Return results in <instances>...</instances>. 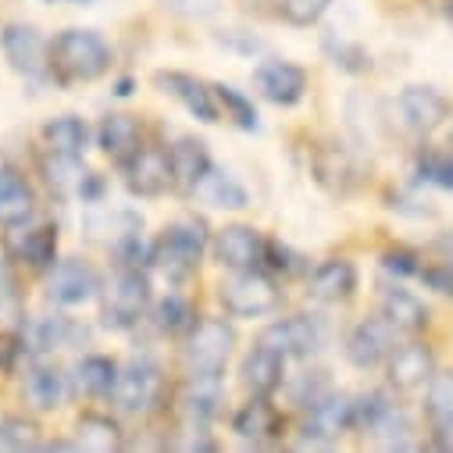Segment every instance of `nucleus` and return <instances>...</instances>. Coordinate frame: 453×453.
<instances>
[{"label":"nucleus","mask_w":453,"mask_h":453,"mask_svg":"<svg viewBox=\"0 0 453 453\" xmlns=\"http://www.w3.org/2000/svg\"><path fill=\"white\" fill-rule=\"evenodd\" d=\"M43 4H86V0H43Z\"/></svg>","instance_id":"nucleus-49"},{"label":"nucleus","mask_w":453,"mask_h":453,"mask_svg":"<svg viewBox=\"0 0 453 453\" xmlns=\"http://www.w3.org/2000/svg\"><path fill=\"white\" fill-rule=\"evenodd\" d=\"M43 172H47V182L61 193V196H68V193H75L79 196V189H82V182H86V168H82V157H68V154H54L50 150V157L43 161Z\"/></svg>","instance_id":"nucleus-36"},{"label":"nucleus","mask_w":453,"mask_h":453,"mask_svg":"<svg viewBox=\"0 0 453 453\" xmlns=\"http://www.w3.org/2000/svg\"><path fill=\"white\" fill-rule=\"evenodd\" d=\"M33 186L15 172V168H0V225H22L33 214Z\"/></svg>","instance_id":"nucleus-27"},{"label":"nucleus","mask_w":453,"mask_h":453,"mask_svg":"<svg viewBox=\"0 0 453 453\" xmlns=\"http://www.w3.org/2000/svg\"><path fill=\"white\" fill-rule=\"evenodd\" d=\"M119 365L111 357H100V354H89L75 365V389L86 393V396H111L115 393V382H119Z\"/></svg>","instance_id":"nucleus-31"},{"label":"nucleus","mask_w":453,"mask_h":453,"mask_svg":"<svg viewBox=\"0 0 453 453\" xmlns=\"http://www.w3.org/2000/svg\"><path fill=\"white\" fill-rule=\"evenodd\" d=\"M311 172L328 193H350L365 179L361 157L343 143H321L314 150V157H311Z\"/></svg>","instance_id":"nucleus-10"},{"label":"nucleus","mask_w":453,"mask_h":453,"mask_svg":"<svg viewBox=\"0 0 453 453\" xmlns=\"http://www.w3.org/2000/svg\"><path fill=\"white\" fill-rule=\"evenodd\" d=\"M96 143L115 165H126L133 154L143 150V126L136 122V115L115 111V115H104V122L96 129Z\"/></svg>","instance_id":"nucleus-21"},{"label":"nucleus","mask_w":453,"mask_h":453,"mask_svg":"<svg viewBox=\"0 0 453 453\" xmlns=\"http://www.w3.org/2000/svg\"><path fill=\"white\" fill-rule=\"evenodd\" d=\"M279 4H282L286 22H293V26H314L328 12L332 0H279Z\"/></svg>","instance_id":"nucleus-42"},{"label":"nucleus","mask_w":453,"mask_h":453,"mask_svg":"<svg viewBox=\"0 0 453 453\" xmlns=\"http://www.w3.org/2000/svg\"><path fill=\"white\" fill-rule=\"evenodd\" d=\"M154 82H157L161 93H168L172 100H179L193 119H200V122H207V126H214V122L221 119L214 86L200 82L196 75H189V72H157Z\"/></svg>","instance_id":"nucleus-12"},{"label":"nucleus","mask_w":453,"mask_h":453,"mask_svg":"<svg viewBox=\"0 0 453 453\" xmlns=\"http://www.w3.org/2000/svg\"><path fill=\"white\" fill-rule=\"evenodd\" d=\"M12 236H8V254L15 261H26L29 268H54L58 261V229L47 221L40 225H12Z\"/></svg>","instance_id":"nucleus-18"},{"label":"nucleus","mask_w":453,"mask_h":453,"mask_svg":"<svg viewBox=\"0 0 453 453\" xmlns=\"http://www.w3.org/2000/svg\"><path fill=\"white\" fill-rule=\"evenodd\" d=\"M265 265H268L272 272H282V275H300V272L307 268L300 254H293L289 247H279V243H268V247H265Z\"/></svg>","instance_id":"nucleus-45"},{"label":"nucleus","mask_w":453,"mask_h":453,"mask_svg":"<svg viewBox=\"0 0 453 453\" xmlns=\"http://www.w3.org/2000/svg\"><path fill=\"white\" fill-rule=\"evenodd\" d=\"M435 250H439V265H449V268H453V229L439 236Z\"/></svg>","instance_id":"nucleus-48"},{"label":"nucleus","mask_w":453,"mask_h":453,"mask_svg":"<svg viewBox=\"0 0 453 453\" xmlns=\"http://www.w3.org/2000/svg\"><path fill=\"white\" fill-rule=\"evenodd\" d=\"M357 425V400L347 393H328L325 400H318L311 407V421H307V435L311 442H332L343 432H350Z\"/></svg>","instance_id":"nucleus-17"},{"label":"nucleus","mask_w":453,"mask_h":453,"mask_svg":"<svg viewBox=\"0 0 453 453\" xmlns=\"http://www.w3.org/2000/svg\"><path fill=\"white\" fill-rule=\"evenodd\" d=\"M372 435H375V442L379 446H386V449H414L418 446V435H414V425H411V418L393 403L372 428H368Z\"/></svg>","instance_id":"nucleus-34"},{"label":"nucleus","mask_w":453,"mask_h":453,"mask_svg":"<svg viewBox=\"0 0 453 453\" xmlns=\"http://www.w3.org/2000/svg\"><path fill=\"white\" fill-rule=\"evenodd\" d=\"M449 147H453V140H449Z\"/></svg>","instance_id":"nucleus-50"},{"label":"nucleus","mask_w":453,"mask_h":453,"mask_svg":"<svg viewBox=\"0 0 453 453\" xmlns=\"http://www.w3.org/2000/svg\"><path fill=\"white\" fill-rule=\"evenodd\" d=\"M72 386H68V375L50 368V365H36L29 375H26V400L36 407V411H54L68 400Z\"/></svg>","instance_id":"nucleus-28"},{"label":"nucleus","mask_w":453,"mask_h":453,"mask_svg":"<svg viewBox=\"0 0 453 453\" xmlns=\"http://www.w3.org/2000/svg\"><path fill=\"white\" fill-rule=\"evenodd\" d=\"M218 43H221L225 50L243 54V58H254V54H265V50H268L265 40H257L254 33H243V29H225V33H218Z\"/></svg>","instance_id":"nucleus-44"},{"label":"nucleus","mask_w":453,"mask_h":453,"mask_svg":"<svg viewBox=\"0 0 453 453\" xmlns=\"http://www.w3.org/2000/svg\"><path fill=\"white\" fill-rule=\"evenodd\" d=\"M240 379H243V386H247L250 396H272V393L286 382V357L257 343V347L243 357Z\"/></svg>","instance_id":"nucleus-23"},{"label":"nucleus","mask_w":453,"mask_h":453,"mask_svg":"<svg viewBox=\"0 0 453 453\" xmlns=\"http://www.w3.org/2000/svg\"><path fill=\"white\" fill-rule=\"evenodd\" d=\"M157 4H165L168 12H175L182 19H193V22H207L221 12V0H157Z\"/></svg>","instance_id":"nucleus-43"},{"label":"nucleus","mask_w":453,"mask_h":453,"mask_svg":"<svg viewBox=\"0 0 453 453\" xmlns=\"http://www.w3.org/2000/svg\"><path fill=\"white\" fill-rule=\"evenodd\" d=\"M29 347L33 350H40V354H50V350H65V347H72L79 335H86L79 325H72L68 318H61V314H47V318H36L33 325H29Z\"/></svg>","instance_id":"nucleus-30"},{"label":"nucleus","mask_w":453,"mask_h":453,"mask_svg":"<svg viewBox=\"0 0 453 453\" xmlns=\"http://www.w3.org/2000/svg\"><path fill=\"white\" fill-rule=\"evenodd\" d=\"M382 268H386V272H393V275H400V279H403V275H418V272H421L418 254H414V250H403V247H400V250H389V254L382 257Z\"/></svg>","instance_id":"nucleus-46"},{"label":"nucleus","mask_w":453,"mask_h":453,"mask_svg":"<svg viewBox=\"0 0 453 453\" xmlns=\"http://www.w3.org/2000/svg\"><path fill=\"white\" fill-rule=\"evenodd\" d=\"M203 247H207V229H203V221L193 218V214H186V218L172 221L168 229H165V236L154 243V250H150V265H157L172 282H179V279H186V275L196 268Z\"/></svg>","instance_id":"nucleus-2"},{"label":"nucleus","mask_w":453,"mask_h":453,"mask_svg":"<svg viewBox=\"0 0 453 453\" xmlns=\"http://www.w3.org/2000/svg\"><path fill=\"white\" fill-rule=\"evenodd\" d=\"M218 403H221L218 379H193V375H189V386H186V393H182V407H186L189 421L207 425V421L218 414Z\"/></svg>","instance_id":"nucleus-35"},{"label":"nucleus","mask_w":453,"mask_h":453,"mask_svg":"<svg viewBox=\"0 0 453 453\" xmlns=\"http://www.w3.org/2000/svg\"><path fill=\"white\" fill-rule=\"evenodd\" d=\"M168 157H172V179L182 193H193V186L200 182V175L211 168V154L203 147V140L196 136H182L168 147Z\"/></svg>","instance_id":"nucleus-26"},{"label":"nucleus","mask_w":453,"mask_h":453,"mask_svg":"<svg viewBox=\"0 0 453 453\" xmlns=\"http://www.w3.org/2000/svg\"><path fill=\"white\" fill-rule=\"evenodd\" d=\"M307 293L318 303H347L357 293V268L343 257L321 261L307 279Z\"/></svg>","instance_id":"nucleus-22"},{"label":"nucleus","mask_w":453,"mask_h":453,"mask_svg":"<svg viewBox=\"0 0 453 453\" xmlns=\"http://www.w3.org/2000/svg\"><path fill=\"white\" fill-rule=\"evenodd\" d=\"M254 86H257V93L265 100H272L279 107H293L307 93V72L300 65H293V61L272 58V61H261L254 68Z\"/></svg>","instance_id":"nucleus-15"},{"label":"nucleus","mask_w":453,"mask_h":453,"mask_svg":"<svg viewBox=\"0 0 453 453\" xmlns=\"http://www.w3.org/2000/svg\"><path fill=\"white\" fill-rule=\"evenodd\" d=\"M154 325H157L165 335H186V332L196 325L193 303L182 300V296H165V300L154 307Z\"/></svg>","instance_id":"nucleus-37"},{"label":"nucleus","mask_w":453,"mask_h":453,"mask_svg":"<svg viewBox=\"0 0 453 453\" xmlns=\"http://www.w3.org/2000/svg\"><path fill=\"white\" fill-rule=\"evenodd\" d=\"M403 126L414 133H435L449 115H453V100L439 93L435 86H407L396 100Z\"/></svg>","instance_id":"nucleus-14"},{"label":"nucleus","mask_w":453,"mask_h":453,"mask_svg":"<svg viewBox=\"0 0 453 453\" xmlns=\"http://www.w3.org/2000/svg\"><path fill=\"white\" fill-rule=\"evenodd\" d=\"M96 293H100V275L79 257L58 261L50 279H47V296L58 307H79V303L93 300Z\"/></svg>","instance_id":"nucleus-13"},{"label":"nucleus","mask_w":453,"mask_h":453,"mask_svg":"<svg viewBox=\"0 0 453 453\" xmlns=\"http://www.w3.org/2000/svg\"><path fill=\"white\" fill-rule=\"evenodd\" d=\"M75 446L96 449V453L119 449L122 446V428L111 421L107 414H82L79 425H75Z\"/></svg>","instance_id":"nucleus-33"},{"label":"nucleus","mask_w":453,"mask_h":453,"mask_svg":"<svg viewBox=\"0 0 453 453\" xmlns=\"http://www.w3.org/2000/svg\"><path fill=\"white\" fill-rule=\"evenodd\" d=\"M382 314H386L400 332H411V335L428 325V307H425L414 293H407V289H400V286H389V289L382 293Z\"/></svg>","instance_id":"nucleus-29"},{"label":"nucleus","mask_w":453,"mask_h":453,"mask_svg":"<svg viewBox=\"0 0 453 453\" xmlns=\"http://www.w3.org/2000/svg\"><path fill=\"white\" fill-rule=\"evenodd\" d=\"M126 186L133 196H143V200H154V196H165L175 179H172V157L168 150H157V147H143L140 154H133L126 165Z\"/></svg>","instance_id":"nucleus-11"},{"label":"nucleus","mask_w":453,"mask_h":453,"mask_svg":"<svg viewBox=\"0 0 453 453\" xmlns=\"http://www.w3.org/2000/svg\"><path fill=\"white\" fill-rule=\"evenodd\" d=\"M236 347V328L221 318H203L189 328L186 368L193 379H221Z\"/></svg>","instance_id":"nucleus-3"},{"label":"nucleus","mask_w":453,"mask_h":453,"mask_svg":"<svg viewBox=\"0 0 453 453\" xmlns=\"http://www.w3.org/2000/svg\"><path fill=\"white\" fill-rule=\"evenodd\" d=\"M43 143L47 150L54 154H68V157H82V150L89 147V126L75 115H61V119H50L43 126Z\"/></svg>","instance_id":"nucleus-32"},{"label":"nucleus","mask_w":453,"mask_h":453,"mask_svg":"<svg viewBox=\"0 0 453 453\" xmlns=\"http://www.w3.org/2000/svg\"><path fill=\"white\" fill-rule=\"evenodd\" d=\"M100 293H104L100 318H104L107 328H119V332L122 328H133L143 318L147 303H150V282H147V275L140 268H129V265H122L115 275H111L107 289H100Z\"/></svg>","instance_id":"nucleus-4"},{"label":"nucleus","mask_w":453,"mask_h":453,"mask_svg":"<svg viewBox=\"0 0 453 453\" xmlns=\"http://www.w3.org/2000/svg\"><path fill=\"white\" fill-rule=\"evenodd\" d=\"M193 196L203 200L207 207H218V211H243L250 203V193L229 172H221L214 165L200 175V182L193 186Z\"/></svg>","instance_id":"nucleus-24"},{"label":"nucleus","mask_w":453,"mask_h":453,"mask_svg":"<svg viewBox=\"0 0 453 453\" xmlns=\"http://www.w3.org/2000/svg\"><path fill=\"white\" fill-rule=\"evenodd\" d=\"M15 311H19V286L4 268H0V318H12Z\"/></svg>","instance_id":"nucleus-47"},{"label":"nucleus","mask_w":453,"mask_h":453,"mask_svg":"<svg viewBox=\"0 0 453 453\" xmlns=\"http://www.w3.org/2000/svg\"><path fill=\"white\" fill-rule=\"evenodd\" d=\"M214 96H218V104L225 107V119H233L240 129H257L261 122H257V107H254V100L250 96H243L236 86H214Z\"/></svg>","instance_id":"nucleus-38"},{"label":"nucleus","mask_w":453,"mask_h":453,"mask_svg":"<svg viewBox=\"0 0 453 453\" xmlns=\"http://www.w3.org/2000/svg\"><path fill=\"white\" fill-rule=\"evenodd\" d=\"M221 307L233 318H265L275 314L282 303L279 286L265 275V272H233V279L221 282Z\"/></svg>","instance_id":"nucleus-5"},{"label":"nucleus","mask_w":453,"mask_h":453,"mask_svg":"<svg viewBox=\"0 0 453 453\" xmlns=\"http://www.w3.org/2000/svg\"><path fill=\"white\" fill-rule=\"evenodd\" d=\"M279 425H282V418H279V411L268 403V396H250V403H243V407L236 411V418H233V432H236L240 439L254 442V446L275 439V435H279Z\"/></svg>","instance_id":"nucleus-25"},{"label":"nucleus","mask_w":453,"mask_h":453,"mask_svg":"<svg viewBox=\"0 0 453 453\" xmlns=\"http://www.w3.org/2000/svg\"><path fill=\"white\" fill-rule=\"evenodd\" d=\"M0 446H8V449H36L40 446L36 421H29L22 414L4 418V421H0Z\"/></svg>","instance_id":"nucleus-40"},{"label":"nucleus","mask_w":453,"mask_h":453,"mask_svg":"<svg viewBox=\"0 0 453 453\" xmlns=\"http://www.w3.org/2000/svg\"><path fill=\"white\" fill-rule=\"evenodd\" d=\"M265 240L254 225H229V229L218 233V243H214V254H218V265L229 268V272H254L265 265Z\"/></svg>","instance_id":"nucleus-16"},{"label":"nucleus","mask_w":453,"mask_h":453,"mask_svg":"<svg viewBox=\"0 0 453 453\" xmlns=\"http://www.w3.org/2000/svg\"><path fill=\"white\" fill-rule=\"evenodd\" d=\"M321 339H325V332H321V325L314 318L293 314V318L272 321L261 332L257 343L268 347V350H275V354H282V357H311L321 347Z\"/></svg>","instance_id":"nucleus-9"},{"label":"nucleus","mask_w":453,"mask_h":453,"mask_svg":"<svg viewBox=\"0 0 453 453\" xmlns=\"http://www.w3.org/2000/svg\"><path fill=\"white\" fill-rule=\"evenodd\" d=\"M425 418L435 446L453 449V372H435L425 386Z\"/></svg>","instance_id":"nucleus-20"},{"label":"nucleus","mask_w":453,"mask_h":453,"mask_svg":"<svg viewBox=\"0 0 453 453\" xmlns=\"http://www.w3.org/2000/svg\"><path fill=\"white\" fill-rule=\"evenodd\" d=\"M0 50H4L8 65L26 79L50 75V43L40 36V29L26 22H8L0 29Z\"/></svg>","instance_id":"nucleus-7"},{"label":"nucleus","mask_w":453,"mask_h":453,"mask_svg":"<svg viewBox=\"0 0 453 453\" xmlns=\"http://www.w3.org/2000/svg\"><path fill=\"white\" fill-rule=\"evenodd\" d=\"M386 365H389V386L400 389V393L421 389V386H428V379L435 375V354H432V347H425V343L396 347Z\"/></svg>","instance_id":"nucleus-19"},{"label":"nucleus","mask_w":453,"mask_h":453,"mask_svg":"<svg viewBox=\"0 0 453 453\" xmlns=\"http://www.w3.org/2000/svg\"><path fill=\"white\" fill-rule=\"evenodd\" d=\"M325 50H328V58H332L335 68H343V72H350V75H365V72H372V54H368L361 43L328 36V40H325Z\"/></svg>","instance_id":"nucleus-39"},{"label":"nucleus","mask_w":453,"mask_h":453,"mask_svg":"<svg viewBox=\"0 0 453 453\" xmlns=\"http://www.w3.org/2000/svg\"><path fill=\"white\" fill-rule=\"evenodd\" d=\"M111 61H115L111 43L93 29H65L50 43V75L61 86L93 82L111 72Z\"/></svg>","instance_id":"nucleus-1"},{"label":"nucleus","mask_w":453,"mask_h":453,"mask_svg":"<svg viewBox=\"0 0 453 453\" xmlns=\"http://www.w3.org/2000/svg\"><path fill=\"white\" fill-rule=\"evenodd\" d=\"M396 332H400V328H396L386 314L357 321L354 332L347 335V361H350L354 368H361V372L386 365L389 354L396 350Z\"/></svg>","instance_id":"nucleus-8"},{"label":"nucleus","mask_w":453,"mask_h":453,"mask_svg":"<svg viewBox=\"0 0 453 453\" xmlns=\"http://www.w3.org/2000/svg\"><path fill=\"white\" fill-rule=\"evenodd\" d=\"M418 175L425 182L453 189V150H421L418 154Z\"/></svg>","instance_id":"nucleus-41"},{"label":"nucleus","mask_w":453,"mask_h":453,"mask_svg":"<svg viewBox=\"0 0 453 453\" xmlns=\"http://www.w3.org/2000/svg\"><path fill=\"white\" fill-rule=\"evenodd\" d=\"M115 403L126 414H150L165 396V375L154 361H133L119 372L115 382Z\"/></svg>","instance_id":"nucleus-6"}]
</instances>
